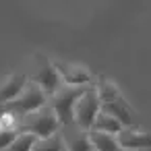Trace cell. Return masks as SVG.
Listing matches in <instances>:
<instances>
[{
    "label": "cell",
    "mask_w": 151,
    "mask_h": 151,
    "mask_svg": "<svg viewBox=\"0 0 151 151\" xmlns=\"http://www.w3.org/2000/svg\"><path fill=\"white\" fill-rule=\"evenodd\" d=\"M60 120L56 116V112L52 110V106H44L42 110L27 114L21 118L19 122V132H31L37 139H50L54 134H58L60 128Z\"/></svg>",
    "instance_id": "6da1fadb"
},
{
    "label": "cell",
    "mask_w": 151,
    "mask_h": 151,
    "mask_svg": "<svg viewBox=\"0 0 151 151\" xmlns=\"http://www.w3.org/2000/svg\"><path fill=\"white\" fill-rule=\"evenodd\" d=\"M46 99H48V95L42 91L40 85H35V83H27V87L23 89V93H21L17 99L9 101L2 110L23 118V116H27V114H33V112H37V110H42L44 106H48Z\"/></svg>",
    "instance_id": "7a4b0ae2"
},
{
    "label": "cell",
    "mask_w": 151,
    "mask_h": 151,
    "mask_svg": "<svg viewBox=\"0 0 151 151\" xmlns=\"http://www.w3.org/2000/svg\"><path fill=\"white\" fill-rule=\"evenodd\" d=\"M99 112H101V99L97 95V89L91 85L83 93V97L77 101V106H75V124L81 130L91 132L93 124H95V120L99 116Z\"/></svg>",
    "instance_id": "3957f363"
},
{
    "label": "cell",
    "mask_w": 151,
    "mask_h": 151,
    "mask_svg": "<svg viewBox=\"0 0 151 151\" xmlns=\"http://www.w3.org/2000/svg\"><path fill=\"white\" fill-rule=\"evenodd\" d=\"M87 89H89V87H68V85H66V87H62V89L52 97L50 106H52V110L56 112V116H58V120H60L62 126L75 122V106H77V101L83 97V93H85Z\"/></svg>",
    "instance_id": "277c9868"
},
{
    "label": "cell",
    "mask_w": 151,
    "mask_h": 151,
    "mask_svg": "<svg viewBox=\"0 0 151 151\" xmlns=\"http://www.w3.org/2000/svg\"><path fill=\"white\" fill-rule=\"evenodd\" d=\"M35 62H37V70L31 79V83L40 85L42 91L48 95V97H54L60 89H62V79H60V73L56 68V64L52 60H48L44 54H35L33 56Z\"/></svg>",
    "instance_id": "5b68a950"
},
{
    "label": "cell",
    "mask_w": 151,
    "mask_h": 151,
    "mask_svg": "<svg viewBox=\"0 0 151 151\" xmlns=\"http://www.w3.org/2000/svg\"><path fill=\"white\" fill-rule=\"evenodd\" d=\"M60 79L68 85V87H91V79L93 75L87 70V66L83 64H70V62H54Z\"/></svg>",
    "instance_id": "8992f818"
},
{
    "label": "cell",
    "mask_w": 151,
    "mask_h": 151,
    "mask_svg": "<svg viewBox=\"0 0 151 151\" xmlns=\"http://www.w3.org/2000/svg\"><path fill=\"white\" fill-rule=\"evenodd\" d=\"M116 141H118L120 149H126V151L151 149V132H145L139 128H122L116 134Z\"/></svg>",
    "instance_id": "52a82bcc"
},
{
    "label": "cell",
    "mask_w": 151,
    "mask_h": 151,
    "mask_svg": "<svg viewBox=\"0 0 151 151\" xmlns=\"http://www.w3.org/2000/svg\"><path fill=\"white\" fill-rule=\"evenodd\" d=\"M101 112L114 116L124 128H137V126H139V118H137L134 110L126 104L124 97H120V99L114 101V104H104V106H101Z\"/></svg>",
    "instance_id": "ba28073f"
},
{
    "label": "cell",
    "mask_w": 151,
    "mask_h": 151,
    "mask_svg": "<svg viewBox=\"0 0 151 151\" xmlns=\"http://www.w3.org/2000/svg\"><path fill=\"white\" fill-rule=\"evenodd\" d=\"M27 87V77L17 73V75H9L2 83H0V108H4L9 101L17 99L23 89Z\"/></svg>",
    "instance_id": "9c48e42d"
},
{
    "label": "cell",
    "mask_w": 151,
    "mask_h": 151,
    "mask_svg": "<svg viewBox=\"0 0 151 151\" xmlns=\"http://www.w3.org/2000/svg\"><path fill=\"white\" fill-rule=\"evenodd\" d=\"M64 147H66V151H95L89 132H85L81 128L77 132L64 134Z\"/></svg>",
    "instance_id": "30bf717a"
},
{
    "label": "cell",
    "mask_w": 151,
    "mask_h": 151,
    "mask_svg": "<svg viewBox=\"0 0 151 151\" xmlns=\"http://www.w3.org/2000/svg\"><path fill=\"white\" fill-rule=\"evenodd\" d=\"M97 95H99V99H101V106L104 104H114V101H118L122 95H120V91H118V87L110 81V79H106V77H97Z\"/></svg>",
    "instance_id": "8fae6325"
},
{
    "label": "cell",
    "mask_w": 151,
    "mask_h": 151,
    "mask_svg": "<svg viewBox=\"0 0 151 151\" xmlns=\"http://www.w3.org/2000/svg\"><path fill=\"white\" fill-rule=\"evenodd\" d=\"M124 126L114 118V116H110V114H106V112H99V116H97V120H95V124H93V130L95 132H106V134H118L120 130H122Z\"/></svg>",
    "instance_id": "7c38bea8"
},
{
    "label": "cell",
    "mask_w": 151,
    "mask_h": 151,
    "mask_svg": "<svg viewBox=\"0 0 151 151\" xmlns=\"http://www.w3.org/2000/svg\"><path fill=\"white\" fill-rule=\"evenodd\" d=\"M89 137H91V143H93L95 151H122L114 134H106V132H95V130H91Z\"/></svg>",
    "instance_id": "4fadbf2b"
},
{
    "label": "cell",
    "mask_w": 151,
    "mask_h": 151,
    "mask_svg": "<svg viewBox=\"0 0 151 151\" xmlns=\"http://www.w3.org/2000/svg\"><path fill=\"white\" fill-rule=\"evenodd\" d=\"M37 141L40 139L35 134H31V132H19V137L9 147V151H33V147H35Z\"/></svg>",
    "instance_id": "5bb4252c"
},
{
    "label": "cell",
    "mask_w": 151,
    "mask_h": 151,
    "mask_svg": "<svg viewBox=\"0 0 151 151\" xmlns=\"http://www.w3.org/2000/svg\"><path fill=\"white\" fill-rule=\"evenodd\" d=\"M33 151H64V141L58 134H54L50 139H40L35 143Z\"/></svg>",
    "instance_id": "9a60e30c"
},
{
    "label": "cell",
    "mask_w": 151,
    "mask_h": 151,
    "mask_svg": "<svg viewBox=\"0 0 151 151\" xmlns=\"http://www.w3.org/2000/svg\"><path fill=\"white\" fill-rule=\"evenodd\" d=\"M17 137H19V130H2L0 132V149L9 151V147L15 143Z\"/></svg>",
    "instance_id": "2e32d148"
}]
</instances>
